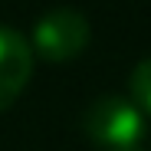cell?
I'll list each match as a JSON object with an SVG mask.
<instances>
[{"mask_svg": "<svg viewBox=\"0 0 151 151\" xmlns=\"http://www.w3.org/2000/svg\"><path fill=\"white\" fill-rule=\"evenodd\" d=\"M33 76V49L30 40L13 27L0 23V112L10 109Z\"/></svg>", "mask_w": 151, "mask_h": 151, "instance_id": "3957f363", "label": "cell"}, {"mask_svg": "<svg viewBox=\"0 0 151 151\" xmlns=\"http://www.w3.org/2000/svg\"><path fill=\"white\" fill-rule=\"evenodd\" d=\"M89 36H92V27L82 10L53 7L33 23L30 49H36L46 63H69L86 49Z\"/></svg>", "mask_w": 151, "mask_h": 151, "instance_id": "7a4b0ae2", "label": "cell"}, {"mask_svg": "<svg viewBox=\"0 0 151 151\" xmlns=\"http://www.w3.org/2000/svg\"><path fill=\"white\" fill-rule=\"evenodd\" d=\"M82 128L99 151H141L145 115L132 99L105 92L89 102L82 115Z\"/></svg>", "mask_w": 151, "mask_h": 151, "instance_id": "6da1fadb", "label": "cell"}, {"mask_svg": "<svg viewBox=\"0 0 151 151\" xmlns=\"http://www.w3.org/2000/svg\"><path fill=\"white\" fill-rule=\"evenodd\" d=\"M128 92H132V102L141 109V115H151V56L135 63L128 76Z\"/></svg>", "mask_w": 151, "mask_h": 151, "instance_id": "277c9868", "label": "cell"}]
</instances>
